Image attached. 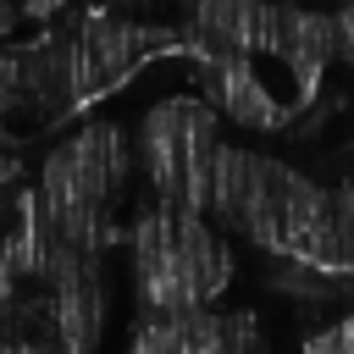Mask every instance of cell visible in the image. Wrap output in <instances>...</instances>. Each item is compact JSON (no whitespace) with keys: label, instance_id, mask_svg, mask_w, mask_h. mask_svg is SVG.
<instances>
[{"label":"cell","instance_id":"6da1fadb","mask_svg":"<svg viewBox=\"0 0 354 354\" xmlns=\"http://www.w3.org/2000/svg\"><path fill=\"white\" fill-rule=\"evenodd\" d=\"M127 277L149 315L210 310L216 293L232 282V249L216 221L155 205L127 227Z\"/></svg>","mask_w":354,"mask_h":354},{"label":"cell","instance_id":"7a4b0ae2","mask_svg":"<svg viewBox=\"0 0 354 354\" xmlns=\"http://www.w3.org/2000/svg\"><path fill=\"white\" fill-rule=\"evenodd\" d=\"M133 177H138V144L116 122H83L44 155L39 183L28 194L55 221L83 227L94 238H116V216Z\"/></svg>","mask_w":354,"mask_h":354},{"label":"cell","instance_id":"3957f363","mask_svg":"<svg viewBox=\"0 0 354 354\" xmlns=\"http://www.w3.org/2000/svg\"><path fill=\"white\" fill-rule=\"evenodd\" d=\"M133 144H138V177L155 194V205L194 210V216L210 210V183H216L227 138L205 94H160L144 111Z\"/></svg>","mask_w":354,"mask_h":354},{"label":"cell","instance_id":"277c9868","mask_svg":"<svg viewBox=\"0 0 354 354\" xmlns=\"http://www.w3.org/2000/svg\"><path fill=\"white\" fill-rule=\"evenodd\" d=\"M66 39H72L77 105L122 88L149 55L177 50V33H155V28L127 22V17H111V11H72V17H66Z\"/></svg>","mask_w":354,"mask_h":354},{"label":"cell","instance_id":"5b68a950","mask_svg":"<svg viewBox=\"0 0 354 354\" xmlns=\"http://www.w3.org/2000/svg\"><path fill=\"white\" fill-rule=\"evenodd\" d=\"M304 354H354V304H348L337 321H326V326L304 343Z\"/></svg>","mask_w":354,"mask_h":354}]
</instances>
